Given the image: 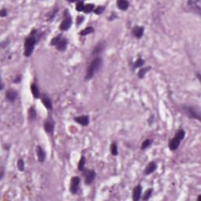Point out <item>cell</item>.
I'll use <instances>...</instances> for the list:
<instances>
[{
	"instance_id": "1",
	"label": "cell",
	"mask_w": 201,
	"mask_h": 201,
	"mask_svg": "<svg viewBox=\"0 0 201 201\" xmlns=\"http://www.w3.org/2000/svg\"><path fill=\"white\" fill-rule=\"evenodd\" d=\"M41 35H39V31L35 29H33L31 31L30 35L26 38L24 43V56L26 57H29L31 56L33 53L35 44L37 43V37L40 38Z\"/></svg>"
},
{
	"instance_id": "2",
	"label": "cell",
	"mask_w": 201,
	"mask_h": 201,
	"mask_svg": "<svg viewBox=\"0 0 201 201\" xmlns=\"http://www.w3.org/2000/svg\"><path fill=\"white\" fill-rule=\"evenodd\" d=\"M102 58L100 57H95L94 59L92 60V61L90 64V65L88 67L87 71L86 73V76H85V79L86 80H90L91 79L93 78L94 76V75L97 73L100 69L101 68L102 65Z\"/></svg>"
},
{
	"instance_id": "3",
	"label": "cell",
	"mask_w": 201,
	"mask_h": 201,
	"mask_svg": "<svg viewBox=\"0 0 201 201\" xmlns=\"http://www.w3.org/2000/svg\"><path fill=\"white\" fill-rule=\"evenodd\" d=\"M185 136V131L183 129H180L178 130L174 138L171 139V141L169 143V148L171 151H175L178 148L181 141L184 139Z\"/></svg>"
},
{
	"instance_id": "4",
	"label": "cell",
	"mask_w": 201,
	"mask_h": 201,
	"mask_svg": "<svg viewBox=\"0 0 201 201\" xmlns=\"http://www.w3.org/2000/svg\"><path fill=\"white\" fill-rule=\"evenodd\" d=\"M182 110L186 116L191 118V119H196L198 120H200V114L196 108L192 106H183Z\"/></svg>"
},
{
	"instance_id": "5",
	"label": "cell",
	"mask_w": 201,
	"mask_h": 201,
	"mask_svg": "<svg viewBox=\"0 0 201 201\" xmlns=\"http://www.w3.org/2000/svg\"><path fill=\"white\" fill-rule=\"evenodd\" d=\"M72 24V19L69 14V10L66 9L65 12V19L63 20L61 23L60 24L59 28L61 31H67L71 28Z\"/></svg>"
},
{
	"instance_id": "6",
	"label": "cell",
	"mask_w": 201,
	"mask_h": 201,
	"mask_svg": "<svg viewBox=\"0 0 201 201\" xmlns=\"http://www.w3.org/2000/svg\"><path fill=\"white\" fill-rule=\"evenodd\" d=\"M83 172V175H84L85 184L87 185H91L96 178V172L94 170L90 169H84Z\"/></svg>"
},
{
	"instance_id": "7",
	"label": "cell",
	"mask_w": 201,
	"mask_h": 201,
	"mask_svg": "<svg viewBox=\"0 0 201 201\" xmlns=\"http://www.w3.org/2000/svg\"><path fill=\"white\" fill-rule=\"evenodd\" d=\"M80 185V178L79 177H73L71 179V184H70V192L72 194H76L79 191Z\"/></svg>"
},
{
	"instance_id": "8",
	"label": "cell",
	"mask_w": 201,
	"mask_h": 201,
	"mask_svg": "<svg viewBox=\"0 0 201 201\" xmlns=\"http://www.w3.org/2000/svg\"><path fill=\"white\" fill-rule=\"evenodd\" d=\"M105 46H106L105 43L104 41H100V43H98L94 48V50L92 51V55L98 56L99 54L103 53L104 50L105 49Z\"/></svg>"
},
{
	"instance_id": "9",
	"label": "cell",
	"mask_w": 201,
	"mask_h": 201,
	"mask_svg": "<svg viewBox=\"0 0 201 201\" xmlns=\"http://www.w3.org/2000/svg\"><path fill=\"white\" fill-rule=\"evenodd\" d=\"M141 194H142V186L141 185H138L135 186L133 189L132 199L134 201H138L141 200Z\"/></svg>"
},
{
	"instance_id": "10",
	"label": "cell",
	"mask_w": 201,
	"mask_h": 201,
	"mask_svg": "<svg viewBox=\"0 0 201 201\" xmlns=\"http://www.w3.org/2000/svg\"><path fill=\"white\" fill-rule=\"evenodd\" d=\"M45 131L49 134H53L54 131V122L51 119H47L43 124Z\"/></svg>"
},
{
	"instance_id": "11",
	"label": "cell",
	"mask_w": 201,
	"mask_h": 201,
	"mask_svg": "<svg viewBox=\"0 0 201 201\" xmlns=\"http://www.w3.org/2000/svg\"><path fill=\"white\" fill-rule=\"evenodd\" d=\"M74 121L83 126H87L90 122V118L88 116H79L74 118Z\"/></svg>"
},
{
	"instance_id": "12",
	"label": "cell",
	"mask_w": 201,
	"mask_h": 201,
	"mask_svg": "<svg viewBox=\"0 0 201 201\" xmlns=\"http://www.w3.org/2000/svg\"><path fill=\"white\" fill-rule=\"evenodd\" d=\"M17 97V92L15 90L9 89L6 92V99L9 102H14Z\"/></svg>"
},
{
	"instance_id": "13",
	"label": "cell",
	"mask_w": 201,
	"mask_h": 201,
	"mask_svg": "<svg viewBox=\"0 0 201 201\" xmlns=\"http://www.w3.org/2000/svg\"><path fill=\"white\" fill-rule=\"evenodd\" d=\"M36 155H37V158L39 162L40 163H43L45 160H46V152L43 150V148L41 147L40 145L36 146Z\"/></svg>"
},
{
	"instance_id": "14",
	"label": "cell",
	"mask_w": 201,
	"mask_h": 201,
	"mask_svg": "<svg viewBox=\"0 0 201 201\" xmlns=\"http://www.w3.org/2000/svg\"><path fill=\"white\" fill-rule=\"evenodd\" d=\"M42 103L44 106L46 107V108L48 110L52 111L53 110V103L52 100L50 97L47 96V94H44L43 97H42Z\"/></svg>"
},
{
	"instance_id": "15",
	"label": "cell",
	"mask_w": 201,
	"mask_h": 201,
	"mask_svg": "<svg viewBox=\"0 0 201 201\" xmlns=\"http://www.w3.org/2000/svg\"><path fill=\"white\" fill-rule=\"evenodd\" d=\"M157 168V164L154 161H152L150 163H148V164L147 165V166L145 167V169L144 170V174L146 175H148V174H151L156 170Z\"/></svg>"
},
{
	"instance_id": "16",
	"label": "cell",
	"mask_w": 201,
	"mask_h": 201,
	"mask_svg": "<svg viewBox=\"0 0 201 201\" xmlns=\"http://www.w3.org/2000/svg\"><path fill=\"white\" fill-rule=\"evenodd\" d=\"M144 27H141V26H135L134 28H133L132 32L134 35L135 37L137 39H141L143 35H144Z\"/></svg>"
},
{
	"instance_id": "17",
	"label": "cell",
	"mask_w": 201,
	"mask_h": 201,
	"mask_svg": "<svg viewBox=\"0 0 201 201\" xmlns=\"http://www.w3.org/2000/svg\"><path fill=\"white\" fill-rule=\"evenodd\" d=\"M68 44H69L68 39L66 38H62L61 40L60 41L55 47H56L57 50H59V51H65L68 47Z\"/></svg>"
},
{
	"instance_id": "18",
	"label": "cell",
	"mask_w": 201,
	"mask_h": 201,
	"mask_svg": "<svg viewBox=\"0 0 201 201\" xmlns=\"http://www.w3.org/2000/svg\"><path fill=\"white\" fill-rule=\"evenodd\" d=\"M116 5H117V7L120 10L126 11V10L128 9L129 6H130V3L126 0H118L116 2Z\"/></svg>"
},
{
	"instance_id": "19",
	"label": "cell",
	"mask_w": 201,
	"mask_h": 201,
	"mask_svg": "<svg viewBox=\"0 0 201 201\" xmlns=\"http://www.w3.org/2000/svg\"><path fill=\"white\" fill-rule=\"evenodd\" d=\"M31 93H32L33 97H34L35 98L38 99V98H39V97H41L40 91H39V87L36 86V84L32 83V84L31 85Z\"/></svg>"
},
{
	"instance_id": "20",
	"label": "cell",
	"mask_w": 201,
	"mask_h": 201,
	"mask_svg": "<svg viewBox=\"0 0 201 201\" xmlns=\"http://www.w3.org/2000/svg\"><path fill=\"white\" fill-rule=\"evenodd\" d=\"M28 119L30 121H34L37 117V112L34 106H31L28 109Z\"/></svg>"
},
{
	"instance_id": "21",
	"label": "cell",
	"mask_w": 201,
	"mask_h": 201,
	"mask_svg": "<svg viewBox=\"0 0 201 201\" xmlns=\"http://www.w3.org/2000/svg\"><path fill=\"white\" fill-rule=\"evenodd\" d=\"M94 31H95V30H94V28H93V27L89 26V27H87V28H84L83 30L80 31V32H79V35H82V36H85V35H90V34H92V33H94Z\"/></svg>"
},
{
	"instance_id": "22",
	"label": "cell",
	"mask_w": 201,
	"mask_h": 201,
	"mask_svg": "<svg viewBox=\"0 0 201 201\" xmlns=\"http://www.w3.org/2000/svg\"><path fill=\"white\" fill-rule=\"evenodd\" d=\"M151 69H152V68H151L150 66H148V67H145V68H142V69H141L138 71V76L140 79H143L144 77V75H146V73H147Z\"/></svg>"
},
{
	"instance_id": "23",
	"label": "cell",
	"mask_w": 201,
	"mask_h": 201,
	"mask_svg": "<svg viewBox=\"0 0 201 201\" xmlns=\"http://www.w3.org/2000/svg\"><path fill=\"white\" fill-rule=\"evenodd\" d=\"M110 151H111V153L112 156H117L119 152H118V145H117V143L116 141H113L112 143L111 144V146H110Z\"/></svg>"
},
{
	"instance_id": "24",
	"label": "cell",
	"mask_w": 201,
	"mask_h": 201,
	"mask_svg": "<svg viewBox=\"0 0 201 201\" xmlns=\"http://www.w3.org/2000/svg\"><path fill=\"white\" fill-rule=\"evenodd\" d=\"M152 192H153V189L152 188H149L148 189H147L146 191L144 192V195H143V197H142V200L144 201L148 200L151 198V196H152Z\"/></svg>"
},
{
	"instance_id": "25",
	"label": "cell",
	"mask_w": 201,
	"mask_h": 201,
	"mask_svg": "<svg viewBox=\"0 0 201 201\" xmlns=\"http://www.w3.org/2000/svg\"><path fill=\"white\" fill-rule=\"evenodd\" d=\"M85 164H86V158H85L84 156H82L78 164V169L79 171H83L84 170Z\"/></svg>"
},
{
	"instance_id": "26",
	"label": "cell",
	"mask_w": 201,
	"mask_h": 201,
	"mask_svg": "<svg viewBox=\"0 0 201 201\" xmlns=\"http://www.w3.org/2000/svg\"><path fill=\"white\" fill-rule=\"evenodd\" d=\"M144 60H143L141 57H139L138 59H137L135 61V62L134 63V66H133V69H138V68H141L142 66L144 65Z\"/></svg>"
},
{
	"instance_id": "27",
	"label": "cell",
	"mask_w": 201,
	"mask_h": 201,
	"mask_svg": "<svg viewBox=\"0 0 201 201\" xmlns=\"http://www.w3.org/2000/svg\"><path fill=\"white\" fill-rule=\"evenodd\" d=\"M94 9V5L92 4V3H88V4H86L85 5V8L83 12L85 13H90L93 12Z\"/></svg>"
},
{
	"instance_id": "28",
	"label": "cell",
	"mask_w": 201,
	"mask_h": 201,
	"mask_svg": "<svg viewBox=\"0 0 201 201\" xmlns=\"http://www.w3.org/2000/svg\"><path fill=\"white\" fill-rule=\"evenodd\" d=\"M152 141L151 139H146V140H144V141L142 142V144H141V150L146 149V148H148L150 146L151 144H152Z\"/></svg>"
},
{
	"instance_id": "29",
	"label": "cell",
	"mask_w": 201,
	"mask_h": 201,
	"mask_svg": "<svg viewBox=\"0 0 201 201\" xmlns=\"http://www.w3.org/2000/svg\"><path fill=\"white\" fill-rule=\"evenodd\" d=\"M61 39H62V35H58L57 36H56V37H54L52 39V40L50 41V46H53V47H56L57 45L58 44V43H59L60 41L61 40Z\"/></svg>"
},
{
	"instance_id": "30",
	"label": "cell",
	"mask_w": 201,
	"mask_h": 201,
	"mask_svg": "<svg viewBox=\"0 0 201 201\" xmlns=\"http://www.w3.org/2000/svg\"><path fill=\"white\" fill-rule=\"evenodd\" d=\"M84 8H85V4L83 2H82V1H79V2H77V3H76V6H75V9H76V10H77L78 12H83Z\"/></svg>"
},
{
	"instance_id": "31",
	"label": "cell",
	"mask_w": 201,
	"mask_h": 201,
	"mask_svg": "<svg viewBox=\"0 0 201 201\" xmlns=\"http://www.w3.org/2000/svg\"><path fill=\"white\" fill-rule=\"evenodd\" d=\"M17 169H18V170H20V171H24V170H25V162H24V160H22V159H19L18 160H17Z\"/></svg>"
},
{
	"instance_id": "32",
	"label": "cell",
	"mask_w": 201,
	"mask_h": 201,
	"mask_svg": "<svg viewBox=\"0 0 201 201\" xmlns=\"http://www.w3.org/2000/svg\"><path fill=\"white\" fill-rule=\"evenodd\" d=\"M104 9H105V7H104V6H97L96 9H94L93 12H94L95 14H97V15H100V14H101V13H103V12L104 11Z\"/></svg>"
},
{
	"instance_id": "33",
	"label": "cell",
	"mask_w": 201,
	"mask_h": 201,
	"mask_svg": "<svg viewBox=\"0 0 201 201\" xmlns=\"http://www.w3.org/2000/svg\"><path fill=\"white\" fill-rule=\"evenodd\" d=\"M57 11H58V9H53V11H51V13H50V17H48V21H52L54 17H55V16H56V14L57 13Z\"/></svg>"
},
{
	"instance_id": "34",
	"label": "cell",
	"mask_w": 201,
	"mask_h": 201,
	"mask_svg": "<svg viewBox=\"0 0 201 201\" xmlns=\"http://www.w3.org/2000/svg\"><path fill=\"white\" fill-rule=\"evenodd\" d=\"M83 21H84V17L83 16H78L77 17V20H76V21H77V25H81L82 23L83 22Z\"/></svg>"
},
{
	"instance_id": "35",
	"label": "cell",
	"mask_w": 201,
	"mask_h": 201,
	"mask_svg": "<svg viewBox=\"0 0 201 201\" xmlns=\"http://www.w3.org/2000/svg\"><path fill=\"white\" fill-rule=\"evenodd\" d=\"M0 16L2 17H4L7 16V9L6 8H3V9L0 10Z\"/></svg>"
},
{
	"instance_id": "36",
	"label": "cell",
	"mask_w": 201,
	"mask_h": 201,
	"mask_svg": "<svg viewBox=\"0 0 201 201\" xmlns=\"http://www.w3.org/2000/svg\"><path fill=\"white\" fill-rule=\"evenodd\" d=\"M21 79H22L21 75H17V76H16V78L14 79L13 83H20L21 81Z\"/></svg>"
},
{
	"instance_id": "37",
	"label": "cell",
	"mask_w": 201,
	"mask_h": 201,
	"mask_svg": "<svg viewBox=\"0 0 201 201\" xmlns=\"http://www.w3.org/2000/svg\"><path fill=\"white\" fill-rule=\"evenodd\" d=\"M116 18H117V14H116V13L112 12L111 15H110L109 17H108V21H112V20H115Z\"/></svg>"
},
{
	"instance_id": "38",
	"label": "cell",
	"mask_w": 201,
	"mask_h": 201,
	"mask_svg": "<svg viewBox=\"0 0 201 201\" xmlns=\"http://www.w3.org/2000/svg\"><path fill=\"white\" fill-rule=\"evenodd\" d=\"M4 168L3 167H2V170H1V174H0V176H1V180L3 178V177H4Z\"/></svg>"
},
{
	"instance_id": "39",
	"label": "cell",
	"mask_w": 201,
	"mask_h": 201,
	"mask_svg": "<svg viewBox=\"0 0 201 201\" xmlns=\"http://www.w3.org/2000/svg\"><path fill=\"white\" fill-rule=\"evenodd\" d=\"M3 88H4V84H3V82H1V91H3Z\"/></svg>"
},
{
	"instance_id": "40",
	"label": "cell",
	"mask_w": 201,
	"mask_h": 201,
	"mask_svg": "<svg viewBox=\"0 0 201 201\" xmlns=\"http://www.w3.org/2000/svg\"><path fill=\"white\" fill-rule=\"evenodd\" d=\"M200 197H201V196H200H200H199V197H198V199H197V200H198V201L200 200Z\"/></svg>"
}]
</instances>
